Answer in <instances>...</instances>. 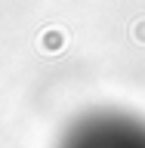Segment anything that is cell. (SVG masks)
Listing matches in <instances>:
<instances>
[{
    "label": "cell",
    "instance_id": "cell-1",
    "mask_svg": "<svg viewBox=\"0 0 145 148\" xmlns=\"http://www.w3.org/2000/svg\"><path fill=\"white\" fill-rule=\"evenodd\" d=\"M136 40H145V25H139V28H136Z\"/></svg>",
    "mask_w": 145,
    "mask_h": 148
}]
</instances>
